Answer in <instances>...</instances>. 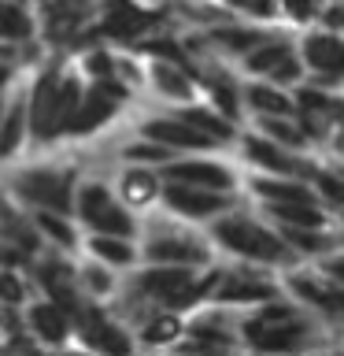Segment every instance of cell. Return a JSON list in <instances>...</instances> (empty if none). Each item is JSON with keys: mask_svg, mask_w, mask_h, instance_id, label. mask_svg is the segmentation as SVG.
Wrapping results in <instances>:
<instances>
[{"mask_svg": "<svg viewBox=\"0 0 344 356\" xmlns=\"http://www.w3.org/2000/svg\"><path fill=\"white\" fill-rule=\"evenodd\" d=\"M174 115L185 119L196 134H204V138L215 145V149H226V145L233 149V141H237V134H241V127H233L230 119H222L215 108L204 104V100H196V104H185V108H174Z\"/></svg>", "mask_w": 344, "mask_h": 356, "instance_id": "603a6c76", "label": "cell"}, {"mask_svg": "<svg viewBox=\"0 0 344 356\" xmlns=\"http://www.w3.org/2000/svg\"><path fill=\"white\" fill-rule=\"evenodd\" d=\"M4 100H8V97H0V111H4Z\"/></svg>", "mask_w": 344, "mask_h": 356, "instance_id": "4dcf8cb0", "label": "cell"}, {"mask_svg": "<svg viewBox=\"0 0 344 356\" xmlns=\"http://www.w3.org/2000/svg\"><path fill=\"white\" fill-rule=\"evenodd\" d=\"M274 4H277V19H285L289 26L307 30V26H315L322 0H274Z\"/></svg>", "mask_w": 344, "mask_h": 356, "instance_id": "83f0119b", "label": "cell"}, {"mask_svg": "<svg viewBox=\"0 0 344 356\" xmlns=\"http://www.w3.org/2000/svg\"><path fill=\"white\" fill-rule=\"evenodd\" d=\"M122 278L126 275H115L111 267L89 260V256H74V282L82 300H89V305H111V297L122 289Z\"/></svg>", "mask_w": 344, "mask_h": 356, "instance_id": "ffe728a7", "label": "cell"}, {"mask_svg": "<svg viewBox=\"0 0 344 356\" xmlns=\"http://www.w3.org/2000/svg\"><path fill=\"white\" fill-rule=\"evenodd\" d=\"M282 297H289L300 312L315 316L329 327L341 323V308H344V282H333L318 271L315 264H293L277 275Z\"/></svg>", "mask_w": 344, "mask_h": 356, "instance_id": "8992f818", "label": "cell"}, {"mask_svg": "<svg viewBox=\"0 0 344 356\" xmlns=\"http://www.w3.org/2000/svg\"><path fill=\"white\" fill-rule=\"evenodd\" d=\"M274 297H282L277 271L252 267V264H230V260L211 264L204 305H218V308H230V312H248V308H259Z\"/></svg>", "mask_w": 344, "mask_h": 356, "instance_id": "277c9868", "label": "cell"}, {"mask_svg": "<svg viewBox=\"0 0 344 356\" xmlns=\"http://www.w3.org/2000/svg\"><path fill=\"white\" fill-rule=\"evenodd\" d=\"M193 4H196V0H193Z\"/></svg>", "mask_w": 344, "mask_h": 356, "instance_id": "d6a6232c", "label": "cell"}, {"mask_svg": "<svg viewBox=\"0 0 344 356\" xmlns=\"http://www.w3.org/2000/svg\"><path fill=\"white\" fill-rule=\"evenodd\" d=\"M78 178H82V171L74 163H55V160L15 163L4 171L0 193L11 204H19L22 211H60V216H71Z\"/></svg>", "mask_w": 344, "mask_h": 356, "instance_id": "3957f363", "label": "cell"}, {"mask_svg": "<svg viewBox=\"0 0 344 356\" xmlns=\"http://www.w3.org/2000/svg\"><path fill=\"white\" fill-rule=\"evenodd\" d=\"M244 197H230V193H207V189H193V186H174V182H163L160 189V204L166 216L189 222V227H200L204 230L207 222H215L218 216H226L241 204Z\"/></svg>", "mask_w": 344, "mask_h": 356, "instance_id": "9c48e42d", "label": "cell"}, {"mask_svg": "<svg viewBox=\"0 0 344 356\" xmlns=\"http://www.w3.org/2000/svg\"><path fill=\"white\" fill-rule=\"evenodd\" d=\"M133 241H137L141 267H193V271H204L218 260L204 230L166 216L163 208H152L137 219V238Z\"/></svg>", "mask_w": 344, "mask_h": 356, "instance_id": "7a4b0ae2", "label": "cell"}, {"mask_svg": "<svg viewBox=\"0 0 344 356\" xmlns=\"http://www.w3.org/2000/svg\"><path fill=\"white\" fill-rule=\"evenodd\" d=\"M141 71H144V89H152V97L163 100L171 111L200 100V86L185 67L166 63V60H144Z\"/></svg>", "mask_w": 344, "mask_h": 356, "instance_id": "5bb4252c", "label": "cell"}, {"mask_svg": "<svg viewBox=\"0 0 344 356\" xmlns=\"http://www.w3.org/2000/svg\"><path fill=\"white\" fill-rule=\"evenodd\" d=\"M122 108H126V104H119V100L104 97L96 86H85L82 104H78L74 119H71V127H67V138H93V134L104 130V127L119 115Z\"/></svg>", "mask_w": 344, "mask_h": 356, "instance_id": "ac0fdd59", "label": "cell"}, {"mask_svg": "<svg viewBox=\"0 0 344 356\" xmlns=\"http://www.w3.org/2000/svg\"><path fill=\"white\" fill-rule=\"evenodd\" d=\"M37 41V15L26 0H0V44Z\"/></svg>", "mask_w": 344, "mask_h": 356, "instance_id": "d4e9b609", "label": "cell"}, {"mask_svg": "<svg viewBox=\"0 0 344 356\" xmlns=\"http://www.w3.org/2000/svg\"><path fill=\"white\" fill-rule=\"evenodd\" d=\"M19 330L26 334L41 353H49V356L74 345V323H71V316H67L60 305L44 300V297H30L26 305L19 308Z\"/></svg>", "mask_w": 344, "mask_h": 356, "instance_id": "30bf717a", "label": "cell"}, {"mask_svg": "<svg viewBox=\"0 0 344 356\" xmlns=\"http://www.w3.org/2000/svg\"><path fill=\"white\" fill-rule=\"evenodd\" d=\"M160 178L163 182H174V186H193V189H207V193L241 197L244 171L218 152H193V156H174L166 167H160Z\"/></svg>", "mask_w": 344, "mask_h": 356, "instance_id": "52a82bcc", "label": "cell"}, {"mask_svg": "<svg viewBox=\"0 0 344 356\" xmlns=\"http://www.w3.org/2000/svg\"><path fill=\"white\" fill-rule=\"evenodd\" d=\"M137 138L155 141L174 156H193V152H218L204 134H196L185 119H178L174 111H160V115H144L137 122Z\"/></svg>", "mask_w": 344, "mask_h": 356, "instance_id": "7c38bea8", "label": "cell"}, {"mask_svg": "<svg viewBox=\"0 0 344 356\" xmlns=\"http://www.w3.org/2000/svg\"><path fill=\"white\" fill-rule=\"evenodd\" d=\"M111 193L119 197V204L133 211V216H144V211H152L160 204V189H163V178L160 171H152V167H130V163H115V171L108 178Z\"/></svg>", "mask_w": 344, "mask_h": 356, "instance_id": "4fadbf2b", "label": "cell"}, {"mask_svg": "<svg viewBox=\"0 0 344 356\" xmlns=\"http://www.w3.org/2000/svg\"><path fill=\"white\" fill-rule=\"evenodd\" d=\"M241 111L252 119H274V115H296L293 111V93L277 89L263 78H244L241 82Z\"/></svg>", "mask_w": 344, "mask_h": 356, "instance_id": "d6986e66", "label": "cell"}, {"mask_svg": "<svg viewBox=\"0 0 344 356\" xmlns=\"http://www.w3.org/2000/svg\"><path fill=\"white\" fill-rule=\"evenodd\" d=\"M204 234H207V241H211L218 260H230V264H252V267H266V271H277V275L285 267L300 264L285 249V241L277 238V230L248 200H241L233 211L218 216L215 222H207Z\"/></svg>", "mask_w": 344, "mask_h": 356, "instance_id": "6da1fadb", "label": "cell"}, {"mask_svg": "<svg viewBox=\"0 0 344 356\" xmlns=\"http://www.w3.org/2000/svg\"><path fill=\"white\" fill-rule=\"evenodd\" d=\"M259 138H266L270 145H277V149L285 152H296V156H311L315 152V145H311L304 122H300L296 115H274V119H252V127Z\"/></svg>", "mask_w": 344, "mask_h": 356, "instance_id": "7402d4cb", "label": "cell"}, {"mask_svg": "<svg viewBox=\"0 0 344 356\" xmlns=\"http://www.w3.org/2000/svg\"><path fill=\"white\" fill-rule=\"evenodd\" d=\"M74 323V345L93 356H137L133 334L126 323H119L108 308L100 305H85L78 316H71Z\"/></svg>", "mask_w": 344, "mask_h": 356, "instance_id": "ba28073f", "label": "cell"}, {"mask_svg": "<svg viewBox=\"0 0 344 356\" xmlns=\"http://www.w3.org/2000/svg\"><path fill=\"white\" fill-rule=\"evenodd\" d=\"M130 334H133V345H137V356H163L174 341H182L185 316L182 312H160L155 308Z\"/></svg>", "mask_w": 344, "mask_h": 356, "instance_id": "9a60e30c", "label": "cell"}, {"mask_svg": "<svg viewBox=\"0 0 344 356\" xmlns=\"http://www.w3.org/2000/svg\"><path fill=\"white\" fill-rule=\"evenodd\" d=\"M19 267H30L26 256H22L8 238H0V271H19Z\"/></svg>", "mask_w": 344, "mask_h": 356, "instance_id": "f1b7e54d", "label": "cell"}, {"mask_svg": "<svg viewBox=\"0 0 344 356\" xmlns=\"http://www.w3.org/2000/svg\"><path fill=\"white\" fill-rule=\"evenodd\" d=\"M0 208H4V193H0Z\"/></svg>", "mask_w": 344, "mask_h": 356, "instance_id": "1f68e13d", "label": "cell"}, {"mask_svg": "<svg viewBox=\"0 0 344 356\" xmlns=\"http://www.w3.org/2000/svg\"><path fill=\"white\" fill-rule=\"evenodd\" d=\"M30 149L26 138V93L15 86L4 100V111H0V171L19 163V156Z\"/></svg>", "mask_w": 344, "mask_h": 356, "instance_id": "2e32d148", "label": "cell"}, {"mask_svg": "<svg viewBox=\"0 0 344 356\" xmlns=\"http://www.w3.org/2000/svg\"><path fill=\"white\" fill-rule=\"evenodd\" d=\"M174 160L171 149H163V145L155 141H144V138H130L119 145L115 152V163H130V167H152V171H160V167H166Z\"/></svg>", "mask_w": 344, "mask_h": 356, "instance_id": "484cf974", "label": "cell"}, {"mask_svg": "<svg viewBox=\"0 0 344 356\" xmlns=\"http://www.w3.org/2000/svg\"><path fill=\"white\" fill-rule=\"evenodd\" d=\"M78 256H89V260L111 267L115 275H130L141 267L137 256V241L130 238H104V234H82V245H78Z\"/></svg>", "mask_w": 344, "mask_h": 356, "instance_id": "e0dca14e", "label": "cell"}, {"mask_svg": "<svg viewBox=\"0 0 344 356\" xmlns=\"http://www.w3.org/2000/svg\"><path fill=\"white\" fill-rule=\"evenodd\" d=\"M15 78H19L15 63H0V97H8L11 89H15Z\"/></svg>", "mask_w": 344, "mask_h": 356, "instance_id": "f546056e", "label": "cell"}, {"mask_svg": "<svg viewBox=\"0 0 344 356\" xmlns=\"http://www.w3.org/2000/svg\"><path fill=\"white\" fill-rule=\"evenodd\" d=\"M222 11H233L252 26H274L277 22V4L274 0H222Z\"/></svg>", "mask_w": 344, "mask_h": 356, "instance_id": "4316f807", "label": "cell"}, {"mask_svg": "<svg viewBox=\"0 0 344 356\" xmlns=\"http://www.w3.org/2000/svg\"><path fill=\"white\" fill-rule=\"evenodd\" d=\"M293 49H296V60L304 63L307 78L341 82V74H344V41H341V33L307 26L293 38Z\"/></svg>", "mask_w": 344, "mask_h": 356, "instance_id": "8fae6325", "label": "cell"}, {"mask_svg": "<svg viewBox=\"0 0 344 356\" xmlns=\"http://www.w3.org/2000/svg\"><path fill=\"white\" fill-rule=\"evenodd\" d=\"M71 216L82 234H104V238H137V216L119 204L111 193L108 175H82L74 189Z\"/></svg>", "mask_w": 344, "mask_h": 356, "instance_id": "5b68a950", "label": "cell"}, {"mask_svg": "<svg viewBox=\"0 0 344 356\" xmlns=\"http://www.w3.org/2000/svg\"><path fill=\"white\" fill-rule=\"evenodd\" d=\"M285 56H293V38H289V33H274V38H266L263 44H255L248 56H241V60H237V74H244V78H266L277 63L285 60Z\"/></svg>", "mask_w": 344, "mask_h": 356, "instance_id": "cb8c5ba5", "label": "cell"}, {"mask_svg": "<svg viewBox=\"0 0 344 356\" xmlns=\"http://www.w3.org/2000/svg\"><path fill=\"white\" fill-rule=\"evenodd\" d=\"M33 234L41 238L44 249L63 252V256H78V245H82V230H78L74 216H60V211H26Z\"/></svg>", "mask_w": 344, "mask_h": 356, "instance_id": "44dd1931", "label": "cell"}]
</instances>
